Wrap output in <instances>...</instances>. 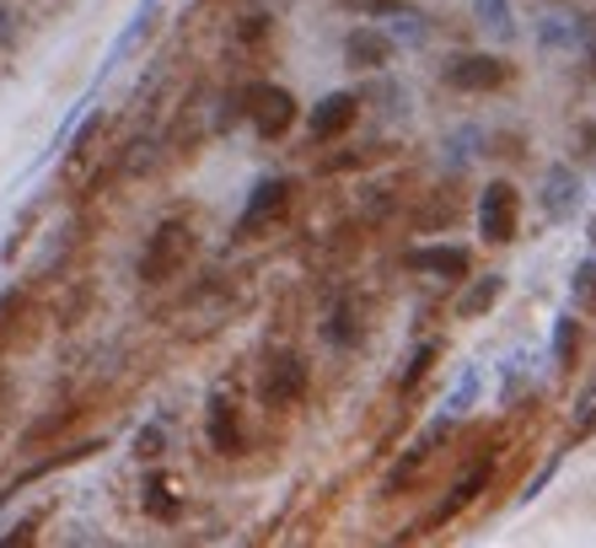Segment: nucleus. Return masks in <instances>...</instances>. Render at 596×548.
<instances>
[{
    "mask_svg": "<svg viewBox=\"0 0 596 548\" xmlns=\"http://www.w3.org/2000/svg\"><path fill=\"white\" fill-rule=\"evenodd\" d=\"M188 258H194V232H188V221H162V226L150 232V243L140 247V280H146V285H162V280L183 274Z\"/></svg>",
    "mask_w": 596,
    "mask_h": 548,
    "instance_id": "1",
    "label": "nucleus"
},
{
    "mask_svg": "<svg viewBox=\"0 0 596 548\" xmlns=\"http://www.w3.org/2000/svg\"><path fill=\"white\" fill-rule=\"evenodd\" d=\"M237 102H242V114H247V124H253L264 140H280V135L296 124V97L285 87H274V81H253Z\"/></svg>",
    "mask_w": 596,
    "mask_h": 548,
    "instance_id": "2",
    "label": "nucleus"
},
{
    "mask_svg": "<svg viewBox=\"0 0 596 548\" xmlns=\"http://www.w3.org/2000/svg\"><path fill=\"white\" fill-rule=\"evenodd\" d=\"M516 221H521L516 183H506V178L483 183V194H478V232H483V243L506 247L510 237H516Z\"/></svg>",
    "mask_w": 596,
    "mask_h": 548,
    "instance_id": "3",
    "label": "nucleus"
},
{
    "mask_svg": "<svg viewBox=\"0 0 596 548\" xmlns=\"http://www.w3.org/2000/svg\"><path fill=\"white\" fill-rule=\"evenodd\" d=\"M306 361H301L296 350H274L264 361V376H258V398H264L268 409H291V403H301V393H306Z\"/></svg>",
    "mask_w": 596,
    "mask_h": 548,
    "instance_id": "4",
    "label": "nucleus"
},
{
    "mask_svg": "<svg viewBox=\"0 0 596 548\" xmlns=\"http://www.w3.org/2000/svg\"><path fill=\"white\" fill-rule=\"evenodd\" d=\"M537 205H543L548 221L580 215V205H586V183H580V173H575L569 162H554V167L543 173V183H537Z\"/></svg>",
    "mask_w": 596,
    "mask_h": 548,
    "instance_id": "5",
    "label": "nucleus"
},
{
    "mask_svg": "<svg viewBox=\"0 0 596 548\" xmlns=\"http://www.w3.org/2000/svg\"><path fill=\"white\" fill-rule=\"evenodd\" d=\"M447 81L457 91H495L510 81V65L500 60V55H451Z\"/></svg>",
    "mask_w": 596,
    "mask_h": 548,
    "instance_id": "6",
    "label": "nucleus"
},
{
    "mask_svg": "<svg viewBox=\"0 0 596 548\" xmlns=\"http://www.w3.org/2000/svg\"><path fill=\"white\" fill-rule=\"evenodd\" d=\"M291 188H296L291 178H264L258 183V188H253V199H247V211H242V221H237L242 237H258L268 221H280V215L291 211Z\"/></svg>",
    "mask_w": 596,
    "mask_h": 548,
    "instance_id": "7",
    "label": "nucleus"
},
{
    "mask_svg": "<svg viewBox=\"0 0 596 548\" xmlns=\"http://www.w3.org/2000/svg\"><path fill=\"white\" fill-rule=\"evenodd\" d=\"M447 425H451V420H430V425H424V430L414 436V441L403 447V457H398V462L388 468V495L409 489V485L419 479V473H424V462H430V452H436V441L447 436Z\"/></svg>",
    "mask_w": 596,
    "mask_h": 548,
    "instance_id": "8",
    "label": "nucleus"
},
{
    "mask_svg": "<svg viewBox=\"0 0 596 548\" xmlns=\"http://www.w3.org/2000/svg\"><path fill=\"white\" fill-rule=\"evenodd\" d=\"M580 28H586V17L580 11H543L537 17V49L548 55V60H559V55H569V49H580Z\"/></svg>",
    "mask_w": 596,
    "mask_h": 548,
    "instance_id": "9",
    "label": "nucleus"
},
{
    "mask_svg": "<svg viewBox=\"0 0 596 548\" xmlns=\"http://www.w3.org/2000/svg\"><path fill=\"white\" fill-rule=\"evenodd\" d=\"M409 270H419L424 280H441V285H451V280H462V274H468V247H457V243L414 247V253H409Z\"/></svg>",
    "mask_w": 596,
    "mask_h": 548,
    "instance_id": "10",
    "label": "nucleus"
},
{
    "mask_svg": "<svg viewBox=\"0 0 596 548\" xmlns=\"http://www.w3.org/2000/svg\"><path fill=\"white\" fill-rule=\"evenodd\" d=\"M355 114H360V97H355V91H329V97L312 108L306 129H312V140H339V135L355 124Z\"/></svg>",
    "mask_w": 596,
    "mask_h": 548,
    "instance_id": "11",
    "label": "nucleus"
},
{
    "mask_svg": "<svg viewBox=\"0 0 596 548\" xmlns=\"http://www.w3.org/2000/svg\"><path fill=\"white\" fill-rule=\"evenodd\" d=\"M489 479H495V457H478V462H468V468H462V479L451 485V495L441 500V506H436L430 527H441V521H451L457 511H462V506H473L478 495H483V485H489Z\"/></svg>",
    "mask_w": 596,
    "mask_h": 548,
    "instance_id": "12",
    "label": "nucleus"
},
{
    "mask_svg": "<svg viewBox=\"0 0 596 548\" xmlns=\"http://www.w3.org/2000/svg\"><path fill=\"white\" fill-rule=\"evenodd\" d=\"M205 430H209V447H215V452H226V457L247 447V436H242V420H237V403H232V398H209Z\"/></svg>",
    "mask_w": 596,
    "mask_h": 548,
    "instance_id": "13",
    "label": "nucleus"
},
{
    "mask_svg": "<svg viewBox=\"0 0 596 548\" xmlns=\"http://www.w3.org/2000/svg\"><path fill=\"white\" fill-rule=\"evenodd\" d=\"M392 60V38L382 28H355L344 38V65H355V70H382Z\"/></svg>",
    "mask_w": 596,
    "mask_h": 548,
    "instance_id": "14",
    "label": "nucleus"
},
{
    "mask_svg": "<svg viewBox=\"0 0 596 548\" xmlns=\"http://www.w3.org/2000/svg\"><path fill=\"white\" fill-rule=\"evenodd\" d=\"M473 22H478V32H483L489 43H516V38H521L510 0H473Z\"/></svg>",
    "mask_w": 596,
    "mask_h": 548,
    "instance_id": "15",
    "label": "nucleus"
},
{
    "mask_svg": "<svg viewBox=\"0 0 596 548\" xmlns=\"http://www.w3.org/2000/svg\"><path fill=\"white\" fill-rule=\"evenodd\" d=\"M500 291H506V280H500V274H478L473 285L462 291V302H457V317H483L489 306L500 302Z\"/></svg>",
    "mask_w": 596,
    "mask_h": 548,
    "instance_id": "16",
    "label": "nucleus"
},
{
    "mask_svg": "<svg viewBox=\"0 0 596 548\" xmlns=\"http://www.w3.org/2000/svg\"><path fill=\"white\" fill-rule=\"evenodd\" d=\"M150 17H156V0H140V6H135V17H129V28H124L119 38H114V49H108V65H119L124 55H129V49H135V43L146 38Z\"/></svg>",
    "mask_w": 596,
    "mask_h": 548,
    "instance_id": "17",
    "label": "nucleus"
},
{
    "mask_svg": "<svg viewBox=\"0 0 596 548\" xmlns=\"http://www.w3.org/2000/svg\"><path fill=\"white\" fill-rule=\"evenodd\" d=\"M478 146H483V129H478V124H462V129H451V135H447V151H441V162L457 173V167H468V162H473Z\"/></svg>",
    "mask_w": 596,
    "mask_h": 548,
    "instance_id": "18",
    "label": "nucleus"
},
{
    "mask_svg": "<svg viewBox=\"0 0 596 548\" xmlns=\"http://www.w3.org/2000/svg\"><path fill=\"white\" fill-rule=\"evenodd\" d=\"M392 38V43H419V38H424V17H419V11H409V6H392L388 11V28H382Z\"/></svg>",
    "mask_w": 596,
    "mask_h": 548,
    "instance_id": "19",
    "label": "nucleus"
},
{
    "mask_svg": "<svg viewBox=\"0 0 596 548\" xmlns=\"http://www.w3.org/2000/svg\"><path fill=\"white\" fill-rule=\"evenodd\" d=\"M569 302L580 312H596V258H580L575 274H569Z\"/></svg>",
    "mask_w": 596,
    "mask_h": 548,
    "instance_id": "20",
    "label": "nucleus"
},
{
    "mask_svg": "<svg viewBox=\"0 0 596 548\" xmlns=\"http://www.w3.org/2000/svg\"><path fill=\"white\" fill-rule=\"evenodd\" d=\"M592 436H596V388H586L575 414H569V441H592Z\"/></svg>",
    "mask_w": 596,
    "mask_h": 548,
    "instance_id": "21",
    "label": "nucleus"
},
{
    "mask_svg": "<svg viewBox=\"0 0 596 548\" xmlns=\"http://www.w3.org/2000/svg\"><path fill=\"white\" fill-rule=\"evenodd\" d=\"M575 350H580V323L575 317H559V329H554V365H575Z\"/></svg>",
    "mask_w": 596,
    "mask_h": 548,
    "instance_id": "22",
    "label": "nucleus"
},
{
    "mask_svg": "<svg viewBox=\"0 0 596 548\" xmlns=\"http://www.w3.org/2000/svg\"><path fill=\"white\" fill-rule=\"evenodd\" d=\"M473 393H478V371L468 365V371L457 376V388H451V398H447V420H462V414L473 409Z\"/></svg>",
    "mask_w": 596,
    "mask_h": 548,
    "instance_id": "23",
    "label": "nucleus"
},
{
    "mask_svg": "<svg viewBox=\"0 0 596 548\" xmlns=\"http://www.w3.org/2000/svg\"><path fill=\"white\" fill-rule=\"evenodd\" d=\"M430 361H436V344H419V350H414V361H409V371H403V376H398V388H403V393H409V388H414L419 376H424V371H430Z\"/></svg>",
    "mask_w": 596,
    "mask_h": 548,
    "instance_id": "24",
    "label": "nucleus"
},
{
    "mask_svg": "<svg viewBox=\"0 0 596 548\" xmlns=\"http://www.w3.org/2000/svg\"><path fill=\"white\" fill-rule=\"evenodd\" d=\"M323 334H329L333 344H350V339H355V317H350V306H339V312H333Z\"/></svg>",
    "mask_w": 596,
    "mask_h": 548,
    "instance_id": "25",
    "label": "nucleus"
},
{
    "mask_svg": "<svg viewBox=\"0 0 596 548\" xmlns=\"http://www.w3.org/2000/svg\"><path fill=\"white\" fill-rule=\"evenodd\" d=\"M146 511H150V517H173V495H167V485H162V479H150V485H146Z\"/></svg>",
    "mask_w": 596,
    "mask_h": 548,
    "instance_id": "26",
    "label": "nucleus"
},
{
    "mask_svg": "<svg viewBox=\"0 0 596 548\" xmlns=\"http://www.w3.org/2000/svg\"><path fill=\"white\" fill-rule=\"evenodd\" d=\"M392 6H403V0H344V11H355V17H388Z\"/></svg>",
    "mask_w": 596,
    "mask_h": 548,
    "instance_id": "27",
    "label": "nucleus"
},
{
    "mask_svg": "<svg viewBox=\"0 0 596 548\" xmlns=\"http://www.w3.org/2000/svg\"><path fill=\"white\" fill-rule=\"evenodd\" d=\"M162 447H167V430H162V425H146V430H140V441H135V452H140V457H156Z\"/></svg>",
    "mask_w": 596,
    "mask_h": 548,
    "instance_id": "28",
    "label": "nucleus"
},
{
    "mask_svg": "<svg viewBox=\"0 0 596 548\" xmlns=\"http://www.w3.org/2000/svg\"><path fill=\"white\" fill-rule=\"evenodd\" d=\"M580 60L596 76V17H586V28H580Z\"/></svg>",
    "mask_w": 596,
    "mask_h": 548,
    "instance_id": "29",
    "label": "nucleus"
}]
</instances>
